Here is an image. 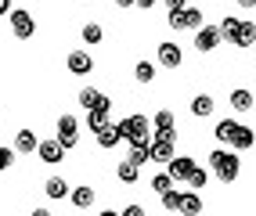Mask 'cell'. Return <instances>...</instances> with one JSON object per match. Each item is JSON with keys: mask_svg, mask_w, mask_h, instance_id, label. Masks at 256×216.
<instances>
[{"mask_svg": "<svg viewBox=\"0 0 256 216\" xmlns=\"http://www.w3.org/2000/svg\"><path fill=\"white\" fill-rule=\"evenodd\" d=\"M238 22H242V18H234V14H228V18L220 22V36H224V40H234V32H238Z\"/></svg>", "mask_w": 256, "mask_h": 216, "instance_id": "obj_29", "label": "cell"}, {"mask_svg": "<svg viewBox=\"0 0 256 216\" xmlns=\"http://www.w3.org/2000/svg\"><path fill=\"white\" fill-rule=\"evenodd\" d=\"M130 162H138V166H144V162H152V141L144 137V141H130V155H126Z\"/></svg>", "mask_w": 256, "mask_h": 216, "instance_id": "obj_15", "label": "cell"}, {"mask_svg": "<svg viewBox=\"0 0 256 216\" xmlns=\"http://www.w3.org/2000/svg\"><path fill=\"white\" fill-rule=\"evenodd\" d=\"M213 97L210 94H195L192 97V115H195V119H210V115H213Z\"/></svg>", "mask_w": 256, "mask_h": 216, "instance_id": "obj_17", "label": "cell"}, {"mask_svg": "<svg viewBox=\"0 0 256 216\" xmlns=\"http://www.w3.org/2000/svg\"><path fill=\"white\" fill-rule=\"evenodd\" d=\"M238 7H242V11H252V7H256V0H238Z\"/></svg>", "mask_w": 256, "mask_h": 216, "instance_id": "obj_36", "label": "cell"}, {"mask_svg": "<svg viewBox=\"0 0 256 216\" xmlns=\"http://www.w3.org/2000/svg\"><path fill=\"white\" fill-rule=\"evenodd\" d=\"M123 216H144V206H138V202H130V206L123 209Z\"/></svg>", "mask_w": 256, "mask_h": 216, "instance_id": "obj_34", "label": "cell"}, {"mask_svg": "<svg viewBox=\"0 0 256 216\" xmlns=\"http://www.w3.org/2000/svg\"><path fill=\"white\" fill-rule=\"evenodd\" d=\"M180 47L177 43H159V65H162V69H177V65H180Z\"/></svg>", "mask_w": 256, "mask_h": 216, "instance_id": "obj_13", "label": "cell"}, {"mask_svg": "<svg viewBox=\"0 0 256 216\" xmlns=\"http://www.w3.org/2000/svg\"><path fill=\"white\" fill-rule=\"evenodd\" d=\"M44 191H47V198H54V202L69 198V184H65L62 177H50V180H44Z\"/></svg>", "mask_w": 256, "mask_h": 216, "instance_id": "obj_21", "label": "cell"}, {"mask_svg": "<svg viewBox=\"0 0 256 216\" xmlns=\"http://www.w3.org/2000/svg\"><path fill=\"white\" fill-rule=\"evenodd\" d=\"M177 206H180V191H174V188H166V191H162V209H170V213H177Z\"/></svg>", "mask_w": 256, "mask_h": 216, "instance_id": "obj_32", "label": "cell"}, {"mask_svg": "<svg viewBox=\"0 0 256 216\" xmlns=\"http://www.w3.org/2000/svg\"><path fill=\"white\" fill-rule=\"evenodd\" d=\"M166 188H174V177H170V173H156V177H152V191H156V195H162Z\"/></svg>", "mask_w": 256, "mask_h": 216, "instance_id": "obj_31", "label": "cell"}, {"mask_svg": "<svg viewBox=\"0 0 256 216\" xmlns=\"http://www.w3.org/2000/svg\"><path fill=\"white\" fill-rule=\"evenodd\" d=\"M116 177H119V184H138L141 166H138V162H130V159H123V162L116 166Z\"/></svg>", "mask_w": 256, "mask_h": 216, "instance_id": "obj_16", "label": "cell"}, {"mask_svg": "<svg viewBox=\"0 0 256 216\" xmlns=\"http://www.w3.org/2000/svg\"><path fill=\"white\" fill-rule=\"evenodd\" d=\"M80 36H83V43H101V40H105V29H101L98 22H87Z\"/></svg>", "mask_w": 256, "mask_h": 216, "instance_id": "obj_27", "label": "cell"}, {"mask_svg": "<svg viewBox=\"0 0 256 216\" xmlns=\"http://www.w3.org/2000/svg\"><path fill=\"white\" fill-rule=\"evenodd\" d=\"M152 4H156V0H134V7H141V11H148Z\"/></svg>", "mask_w": 256, "mask_h": 216, "instance_id": "obj_35", "label": "cell"}, {"mask_svg": "<svg viewBox=\"0 0 256 216\" xmlns=\"http://www.w3.org/2000/svg\"><path fill=\"white\" fill-rule=\"evenodd\" d=\"M192 170H195V159H188V155H174V159L166 162V173L174 177V180H188Z\"/></svg>", "mask_w": 256, "mask_h": 216, "instance_id": "obj_9", "label": "cell"}, {"mask_svg": "<svg viewBox=\"0 0 256 216\" xmlns=\"http://www.w3.org/2000/svg\"><path fill=\"white\" fill-rule=\"evenodd\" d=\"M134 79H138V83H152V79H156V65H152V61H138V65H134Z\"/></svg>", "mask_w": 256, "mask_h": 216, "instance_id": "obj_28", "label": "cell"}, {"mask_svg": "<svg viewBox=\"0 0 256 216\" xmlns=\"http://www.w3.org/2000/svg\"><path fill=\"white\" fill-rule=\"evenodd\" d=\"M162 4H166V7H184L188 0H162Z\"/></svg>", "mask_w": 256, "mask_h": 216, "instance_id": "obj_37", "label": "cell"}, {"mask_svg": "<svg viewBox=\"0 0 256 216\" xmlns=\"http://www.w3.org/2000/svg\"><path fill=\"white\" fill-rule=\"evenodd\" d=\"M228 101H231V108H234V112H249V108H252V90L238 87V90H231Z\"/></svg>", "mask_w": 256, "mask_h": 216, "instance_id": "obj_22", "label": "cell"}, {"mask_svg": "<svg viewBox=\"0 0 256 216\" xmlns=\"http://www.w3.org/2000/svg\"><path fill=\"white\" fill-rule=\"evenodd\" d=\"M202 25V11L192 7V4H184V7H170V29H198Z\"/></svg>", "mask_w": 256, "mask_h": 216, "instance_id": "obj_3", "label": "cell"}, {"mask_svg": "<svg viewBox=\"0 0 256 216\" xmlns=\"http://www.w3.org/2000/svg\"><path fill=\"white\" fill-rule=\"evenodd\" d=\"M210 170L216 173V180L231 184V180H238V173H242V159H238V152H228V148H213L210 152Z\"/></svg>", "mask_w": 256, "mask_h": 216, "instance_id": "obj_1", "label": "cell"}, {"mask_svg": "<svg viewBox=\"0 0 256 216\" xmlns=\"http://www.w3.org/2000/svg\"><path fill=\"white\" fill-rule=\"evenodd\" d=\"M65 69H69L72 76H87L94 69V58L87 51H69V58H65Z\"/></svg>", "mask_w": 256, "mask_h": 216, "instance_id": "obj_8", "label": "cell"}, {"mask_svg": "<svg viewBox=\"0 0 256 216\" xmlns=\"http://www.w3.org/2000/svg\"><path fill=\"white\" fill-rule=\"evenodd\" d=\"M58 141L65 144V152L80 144V123H76V115H62V119H58Z\"/></svg>", "mask_w": 256, "mask_h": 216, "instance_id": "obj_6", "label": "cell"}, {"mask_svg": "<svg viewBox=\"0 0 256 216\" xmlns=\"http://www.w3.org/2000/svg\"><path fill=\"white\" fill-rule=\"evenodd\" d=\"M36 134H32V130H18V134H14V152H22V155H29V152H36Z\"/></svg>", "mask_w": 256, "mask_h": 216, "instance_id": "obj_20", "label": "cell"}, {"mask_svg": "<svg viewBox=\"0 0 256 216\" xmlns=\"http://www.w3.org/2000/svg\"><path fill=\"white\" fill-rule=\"evenodd\" d=\"M69 195H72V206H76V209H90V206H94V188H87V184L72 188Z\"/></svg>", "mask_w": 256, "mask_h": 216, "instance_id": "obj_23", "label": "cell"}, {"mask_svg": "<svg viewBox=\"0 0 256 216\" xmlns=\"http://www.w3.org/2000/svg\"><path fill=\"white\" fill-rule=\"evenodd\" d=\"M220 40H224V36H220V25H198L195 29V51H202V54L216 51Z\"/></svg>", "mask_w": 256, "mask_h": 216, "instance_id": "obj_5", "label": "cell"}, {"mask_svg": "<svg viewBox=\"0 0 256 216\" xmlns=\"http://www.w3.org/2000/svg\"><path fill=\"white\" fill-rule=\"evenodd\" d=\"M105 123H108V108H101V105L98 108H87V126L90 130H101Z\"/></svg>", "mask_w": 256, "mask_h": 216, "instance_id": "obj_26", "label": "cell"}, {"mask_svg": "<svg viewBox=\"0 0 256 216\" xmlns=\"http://www.w3.org/2000/svg\"><path fill=\"white\" fill-rule=\"evenodd\" d=\"M152 126H156V134L159 137H170V141H177V130H174V112H156V119H152Z\"/></svg>", "mask_w": 256, "mask_h": 216, "instance_id": "obj_11", "label": "cell"}, {"mask_svg": "<svg viewBox=\"0 0 256 216\" xmlns=\"http://www.w3.org/2000/svg\"><path fill=\"white\" fill-rule=\"evenodd\" d=\"M36 155H40L47 166H58V162L65 159V144H62L58 137H50V141H40V144H36Z\"/></svg>", "mask_w": 256, "mask_h": 216, "instance_id": "obj_7", "label": "cell"}, {"mask_svg": "<svg viewBox=\"0 0 256 216\" xmlns=\"http://www.w3.org/2000/svg\"><path fill=\"white\" fill-rule=\"evenodd\" d=\"M11 11V0H0V14H8Z\"/></svg>", "mask_w": 256, "mask_h": 216, "instance_id": "obj_38", "label": "cell"}, {"mask_svg": "<svg viewBox=\"0 0 256 216\" xmlns=\"http://www.w3.org/2000/svg\"><path fill=\"white\" fill-rule=\"evenodd\" d=\"M80 105H83V108H98V105H101V108H112V101H108L101 90H94V87H83V90H80Z\"/></svg>", "mask_w": 256, "mask_h": 216, "instance_id": "obj_12", "label": "cell"}, {"mask_svg": "<svg viewBox=\"0 0 256 216\" xmlns=\"http://www.w3.org/2000/svg\"><path fill=\"white\" fill-rule=\"evenodd\" d=\"M177 213H184V216H188V213H192V216L202 213V198H198L195 191H180V206H177Z\"/></svg>", "mask_w": 256, "mask_h": 216, "instance_id": "obj_24", "label": "cell"}, {"mask_svg": "<svg viewBox=\"0 0 256 216\" xmlns=\"http://www.w3.org/2000/svg\"><path fill=\"white\" fill-rule=\"evenodd\" d=\"M234 47H252L256 43V22H238V32H234V40H231Z\"/></svg>", "mask_w": 256, "mask_h": 216, "instance_id": "obj_14", "label": "cell"}, {"mask_svg": "<svg viewBox=\"0 0 256 216\" xmlns=\"http://www.w3.org/2000/svg\"><path fill=\"white\" fill-rule=\"evenodd\" d=\"M116 126H119V137H123V141H144L152 119L141 115V112H134V115H126V119H119Z\"/></svg>", "mask_w": 256, "mask_h": 216, "instance_id": "obj_2", "label": "cell"}, {"mask_svg": "<svg viewBox=\"0 0 256 216\" xmlns=\"http://www.w3.org/2000/svg\"><path fill=\"white\" fill-rule=\"evenodd\" d=\"M94 137H98L101 148H116L119 141H123V137H119V126H116V123H105L101 130H94Z\"/></svg>", "mask_w": 256, "mask_h": 216, "instance_id": "obj_19", "label": "cell"}, {"mask_svg": "<svg viewBox=\"0 0 256 216\" xmlns=\"http://www.w3.org/2000/svg\"><path fill=\"white\" fill-rule=\"evenodd\" d=\"M116 7H134V0H116Z\"/></svg>", "mask_w": 256, "mask_h": 216, "instance_id": "obj_39", "label": "cell"}, {"mask_svg": "<svg viewBox=\"0 0 256 216\" xmlns=\"http://www.w3.org/2000/svg\"><path fill=\"white\" fill-rule=\"evenodd\" d=\"M8 22H11V32H14L18 40H29L32 32H36V22H32V14L22 11V7H11V11H8Z\"/></svg>", "mask_w": 256, "mask_h": 216, "instance_id": "obj_4", "label": "cell"}, {"mask_svg": "<svg viewBox=\"0 0 256 216\" xmlns=\"http://www.w3.org/2000/svg\"><path fill=\"white\" fill-rule=\"evenodd\" d=\"M252 144H256V134H252L249 126H242V123H238V130H234V137H231V148H234V152H249Z\"/></svg>", "mask_w": 256, "mask_h": 216, "instance_id": "obj_18", "label": "cell"}, {"mask_svg": "<svg viewBox=\"0 0 256 216\" xmlns=\"http://www.w3.org/2000/svg\"><path fill=\"white\" fill-rule=\"evenodd\" d=\"M188 184H192V188H206V184H210V170L195 166V170H192V177H188Z\"/></svg>", "mask_w": 256, "mask_h": 216, "instance_id": "obj_30", "label": "cell"}, {"mask_svg": "<svg viewBox=\"0 0 256 216\" xmlns=\"http://www.w3.org/2000/svg\"><path fill=\"white\" fill-rule=\"evenodd\" d=\"M14 166V148H0V173Z\"/></svg>", "mask_w": 256, "mask_h": 216, "instance_id": "obj_33", "label": "cell"}, {"mask_svg": "<svg viewBox=\"0 0 256 216\" xmlns=\"http://www.w3.org/2000/svg\"><path fill=\"white\" fill-rule=\"evenodd\" d=\"M234 130H238V123H234V119H220L213 134H216V141H220V144H231V137H234Z\"/></svg>", "mask_w": 256, "mask_h": 216, "instance_id": "obj_25", "label": "cell"}, {"mask_svg": "<svg viewBox=\"0 0 256 216\" xmlns=\"http://www.w3.org/2000/svg\"><path fill=\"white\" fill-rule=\"evenodd\" d=\"M177 152H174V141H170V137H152V162H170V159H174Z\"/></svg>", "mask_w": 256, "mask_h": 216, "instance_id": "obj_10", "label": "cell"}]
</instances>
